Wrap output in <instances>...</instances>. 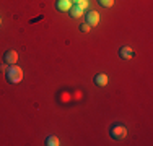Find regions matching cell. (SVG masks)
Returning <instances> with one entry per match:
<instances>
[{
	"instance_id": "obj_1",
	"label": "cell",
	"mask_w": 153,
	"mask_h": 146,
	"mask_svg": "<svg viewBox=\"0 0 153 146\" xmlns=\"http://www.w3.org/2000/svg\"><path fill=\"white\" fill-rule=\"evenodd\" d=\"M7 80H8V83H13V85L20 83L21 80H23V70H21L20 67H16V63L10 65V67L7 68Z\"/></svg>"
},
{
	"instance_id": "obj_3",
	"label": "cell",
	"mask_w": 153,
	"mask_h": 146,
	"mask_svg": "<svg viewBox=\"0 0 153 146\" xmlns=\"http://www.w3.org/2000/svg\"><path fill=\"white\" fill-rule=\"evenodd\" d=\"M3 62H5V63H8V65H15L16 62H18L16 50H7L5 55H3Z\"/></svg>"
},
{
	"instance_id": "obj_13",
	"label": "cell",
	"mask_w": 153,
	"mask_h": 146,
	"mask_svg": "<svg viewBox=\"0 0 153 146\" xmlns=\"http://www.w3.org/2000/svg\"><path fill=\"white\" fill-rule=\"evenodd\" d=\"M0 72H5V65H2V63H0Z\"/></svg>"
},
{
	"instance_id": "obj_4",
	"label": "cell",
	"mask_w": 153,
	"mask_h": 146,
	"mask_svg": "<svg viewBox=\"0 0 153 146\" xmlns=\"http://www.w3.org/2000/svg\"><path fill=\"white\" fill-rule=\"evenodd\" d=\"M86 23L90 24V26H96L98 23H100V13L91 10V12L86 13Z\"/></svg>"
},
{
	"instance_id": "obj_8",
	"label": "cell",
	"mask_w": 153,
	"mask_h": 146,
	"mask_svg": "<svg viewBox=\"0 0 153 146\" xmlns=\"http://www.w3.org/2000/svg\"><path fill=\"white\" fill-rule=\"evenodd\" d=\"M83 12H85V10L80 8L78 5H72V8L68 10V13H70L72 18H80V16H83Z\"/></svg>"
},
{
	"instance_id": "obj_5",
	"label": "cell",
	"mask_w": 153,
	"mask_h": 146,
	"mask_svg": "<svg viewBox=\"0 0 153 146\" xmlns=\"http://www.w3.org/2000/svg\"><path fill=\"white\" fill-rule=\"evenodd\" d=\"M72 0H57L56 2V8L59 10V12H68V10L72 8Z\"/></svg>"
},
{
	"instance_id": "obj_11",
	"label": "cell",
	"mask_w": 153,
	"mask_h": 146,
	"mask_svg": "<svg viewBox=\"0 0 153 146\" xmlns=\"http://www.w3.org/2000/svg\"><path fill=\"white\" fill-rule=\"evenodd\" d=\"M75 5H78L80 8L86 10V8H88V7H90V2H88V0H80V2H78V3H75Z\"/></svg>"
},
{
	"instance_id": "obj_9",
	"label": "cell",
	"mask_w": 153,
	"mask_h": 146,
	"mask_svg": "<svg viewBox=\"0 0 153 146\" xmlns=\"http://www.w3.org/2000/svg\"><path fill=\"white\" fill-rule=\"evenodd\" d=\"M46 145H47V146H59L60 141H59V138H57V136H47Z\"/></svg>"
},
{
	"instance_id": "obj_14",
	"label": "cell",
	"mask_w": 153,
	"mask_h": 146,
	"mask_svg": "<svg viewBox=\"0 0 153 146\" xmlns=\"http://www.w3.org/2000/svg\"><path fill=\"white\" fill-rule=\"evenodd\" d=\"M80 2V0H72V3H78Z\"/></svg>"
},
{
	"instance_id": "obj_12",
	"label": "cell",
	"mask_w": 153,
	"mask_h": 146,
	"mask_svg": "<svg viewBox=\"0 0 153 146\" xmlns=\"http://www.w3.org/2000/svg\"><path fill=\"white\" fill-rule=\"evenodd\" d=\"M90 28H91V26H90L88 23H83L82 26H80V29H82L83 32H88V31H90Z\"/></svg>"
},
{
	"instance_id": "obj_10",
	"label": "cell",
	"mask_w": 153,
	"mask_h": 146,
	"mask_svg": "<svg viewBox=\"0 0 153 146\" xmlns=\"http://www.w3.org/2000/svg\"><path fill=\"white\" fill-rule=\"evenodd\" d=\"M98 3L101 7H104V8H109V7L114 5V0H98Z\"/></svg>"
},
{
	"instance_id": "obj_7",
	"label": "cell",
	"mask_w": 153,
	"mask_h": 146,
	"mask_svg": "<svg viewBox=\"0 0 153 146\" xmlns=\"http://www.w3.org/2000/svg\"><path fill=\"white\" fill-rule=\"evenodd\" d=\"M94 85L100 86V88H104L108 85V75H104V73L96 75V76H94Z\"/></svg>"
},
{
	"instance_id": "obj_15",
	"label": "cell",
	"mask_w": 153,
	"mask_h": 146,
	"mask_svg": "<svg viewBox=\"0 0 153 146\" xmlns=\"http://www.w3.org/2000/svg\"><path fill=\"white\" fill-rule=\"evenodd\" d=\"M0 24H2V18H0Z\"/></svg>"
},
{
	"instance_id": "obj_6",
	"label": "cell",
	"mask_w": 153,
	"mask_h": 146,
	"mask_svg": "<svg viewBox=\"0 0 153 146\" xmlns=\"http://www.w3.org/2000/svg\"><path fill=\"white\" fill-rule=\"evenodd\" d=\"M119 57H121L122 60H130V58L134 57V50L130 49V47H121V49H119Z\"/></svg>"
},
{
	"instance_id": "obj_2",
	"label": "cell",
	"mask_w": 153,
	"mask_h": 146,
	"mask_svg": "<svg viewBox=\"0 0 153 146\" xmlns=\"http://www.w3.org/2000/svg\"><path fill=\"white\" fill-rule=\"evenodd\" d=\"M111 136L114 138V140H122V138L127 136V128L124 125H112Z\"/></svg>"
}]
</instances>
